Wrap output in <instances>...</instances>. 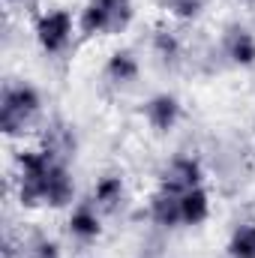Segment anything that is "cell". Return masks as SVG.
I'll list each match as a JSON object with an SVG mask.
<instances>
[{
    "instance_id": "1",
    "label": "cell",
    "mask_w": 255,
    "mask_h": 258,
    "mask_svg": "<svg viewBox=\"0 0 255 258\" xmlns=\"http://www.w3.org/2000/svg\"><path fill=\"white\" fill-rule=\"evenodd\" d=\"M132 0H87L78 18L84 36H120L132 24Z\"/></svg>"
},
{
    "instance_id": "2",
    "label": "cell",
    "mask_w": 255,
    "mask_h": 258,
    "mask_svg": "<svg viewBox=\"0 0 255 258\" xmlns=\"http://www.w3.org/2000/svg\"><path fill=\"white\" fill-rule=\"evenodd\" d=\"M42 108V96L33 84H9L3 87L0 96V129L3 135H18L24 132V126L39 114Z\"/></svg>"
},
{
    "instance_id": "3",
    "label": "cell",
    "mask_w": 255,
    "mask_h": 258,
    "mask_svg": "<svg viewBox=\"0 0 255 258\" xmlns=\"http://www.w3.org/2000/svg\"><path fill=\"white\" fill-rule=\"evenodd\" d=\"M57 156L51 150H21L15 156L18 165V198L24 207H39L42 204V186L51 171Z\"/></svg>"
},
{
    "instance_id": "4",
    "label": "cell",
    "mask_w": 255,
    "mask_h": 258,
    "mask_svg": "<svg viewBox=\"0 0 255 258\" xmlns=\"http://www.w3.org/2000/svg\"><path fill=\"white\" fill-rule=\"evenodd\" d=\"M72 27H75V21H72V15L66 9H48V12H42L36 18L33 33H36V42H39L42 51L60 54L69 45V39H72Z\"/></svg>"
},
{
    "instance_id": "5",
    "label": "cell",
    "mask_w": 255,
    "mask_h": 258,
    "mask_svg": "<svg viewBox=\"0 0 255 258\" xmlns=\"http://www.w3.org/2000/svg\"><path fill=\"white\" fill-rule=\"evenodd\" d=\"M201 180H204L201 162H198L195 156H177V159H171L168 168L162 171L159 189L183 195V192H189V189H195V186H201Z\"/></svg>"
},
{
    "instance_id": "6",
    "label": "cell",
    "mask_w": 255,
    "mask_h": 258,
    "mask_svg": "<svg viewBox=\"0 0 255 258\" xmlns=\"http://www.w3.org/2000/svg\"><path fill=\"white\" fill-rule=\"evenodd\" d=\"M144 117L156 132H171L180 120V99L174 93H156L144 102Z\"/></svg>"
},
{
    "instance_id": "7",
    "label": "cell",
    "mask_w": 255,
    "mask_h": 258,
    "mask_svg": "<svg viewBox=\"0 0 255 258\" xmlns=\"http://www.w3.org/2000/svg\"><path fill=\"white\" fill-rule=\"evenodd\" d=\"M75 198V180L69 174L63 162L57 159L45 177V186H42V204L45 207H66L69 201Z\"/></svg>"
},
{
    "instance_id": "8",
    "label": "cell",
    "mask_w": 255,
    "mask_h": 258,
    "mask_svg": "<svg viewBox=\"0 0 255 258\" xmlns=\"http://www.w3.org/2000/svg\"><path fill=\"white\" fill-rule=\"evenodd\" d=\"M99 207L96 204H81V207H75L72 213H69V234L75 237V240H81V243H90V240H96L99 234H102V219H99V213H96Z\"/></svg>"
},
{
    "instance_id": "9",
    "label": "cell",
    "mask_w": 255,
    "mask_h": 258,
    "mask_svg": "<svg viewBox=\"0 0 255 258\" xmlns=\"http://www.w3.org/2000/svg\"><path fill=\"white\" fill-rule=\"evenodd\" d=\"M147 213H150V219H153L156 225H162V228H174V225H180V222H183V219H180V195L159 189V192L150 198Z\"/></svg>"
},
{
    "instance_id": "10",
    "label": "cell",
    "mask_w": 255,
    "mask_h": 258,
    "mask_svg": "<svg viewBox=\"0 0 255 258\" xmlns=\"http://www.w3.org/2000/svg\"><path fill=\"white\" fill-rule=\"evenodd\" d=\"M180 219L183 225H201L210 219V195L204 186H195L180 195Z\"/></svg>"
},
{
    "instance_id": "11",
    "label": "cell",
    "mask_w": 255,
    "mask_h": 258,
    "mask_svg": "<svg viewBox=\"0 0 255 258\" xmlns=\"http://www.w3.org/2000/svg\"><path fill=\"white\" fill-rule=\"evenodd\" d=\"M225 54L237 66H252L255 63V36L246 27H231L225 36Z\"/></svg>"
},
{
    "instance_id": "12",
    "label": "cell",
    "mask_w": 255,
    "mask_h": 258,
    "mask_svg": "<svg viewBox=\"0 0 255 258\" xmlns=\"http://www.w3.org/2000/svg\"><path fill=\"white\" fill-rule=\"evenodd\" d=\"M123 192H126L123 177L105 174V177H99L96 186H93V204H96L99 210H114V207L123 201Z\"/></svg>"
},
{
    "instance_id": "13",
    "label": "cell",
    "mask_w": 255,
    "mask_h": 258,
    "mask_svg": "<svg viewBox=\"0 0 255 258\" xmlns=\"http://www.w3.org/2000/svg\"><path fill=\"white\" fill-rule=\"evenodd\" d=\"M138 57L126 51V48H120V51H114L111 57H108V63H105V75L114 81V84H129V81H135L138 78Z\"/></svg>"
},
{
    "instance_id": "14",
    "label": "cell",
    "mask_w": 255,
    "mask_h": 258,
    "mask_svg": "<svg viewBox=\"0 0 255 258\" xmlns=\"http://www.w3.org/2000/svg\"><path fill=\"white\" fill-rule=\"evenodd\" d=\"M150 45H153L156 57H159V60H165V63H174V60L180 57V51H183V45H180L177 33H174V30H168V27H159V30L153 33Z\"/></svg>"
},
{
    "instance_id": "15",
    "label": "cell",
    "mask_w": 255,
    "mask_h": 258,
    "mask_svg": "<svg viewBox=\"0 0 255 258\" xmlns=\"http://www.w3.org/2000/svg\"><path fill=\"white\" fill-rule=\"evenodd\" d=\"M228 255L231 258H255V222L240 225L231 240H228Z\"/></svg>"
},
{
    "instance_id": "16",
    "label": "cell",
    "mask_w": 255,
    "mask_h": 258,
    "mask_svg": "<svg viewBox=\"0 0 255 258\" xmlns=\"http://www.w3.org/2000/svg\"><path fill=\"white\" fill-rule=\"evenodd\" d=\"M207 0H168V9L174 18H183V21H192L204 12Z\"/></svg>"
},
{
    "instance_id": "17",
    "label": "cell",
    "mask_w": 255,
    "mask_h": 258,
    "mask_svg": "<svg viewBox=\"0 0 255 258\" xmlns=\"http://www.w3.org/2000/svg\"><path fill=\"white\" fill-rule=\"evenodd\" d=\"M30 258H60V246H57L54 240H39V243L33 246Z\"/></svg>"
},
{
    "instance_id": "18",
    "label": "cell",
    "mask_w": 255,
    "mask_h": 258,
    "mask_svg": "<svg viewBox=\"0 0 255 258\" xmlns=\"http://www.w3.org/2000/svg\"><path fill=\"white\" fill-rule=\"evenodd\" d=\"M240 3H246V6H255V0H240Z\"/></svg>"
}]
</instances>
